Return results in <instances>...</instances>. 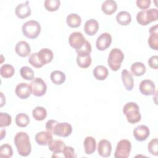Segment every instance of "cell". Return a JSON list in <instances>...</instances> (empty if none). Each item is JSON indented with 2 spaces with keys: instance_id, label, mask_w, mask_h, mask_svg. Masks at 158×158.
Instances as JSON below:
<instances>
[{
  "instance_id": "cell-1",
  "label": "cell",
  "mask_w": 158,
  "mask_h": 158,
  "mask_svg": "<svg viewBox=\"0 0 158 158\" xmlns=\"http://www.w3.org/2000/svg\"><path fill=\"white\" fill-rule=\"evenodd\" d=\"M14 142L19 155L23 157L30 155L31 151V146L29 136L27 133L23 131L18 132L14 137Z\"/></svg>"
},
{
  "instance_id": "cell-2",
  "label": "cell",
  "mask_w": 158,
  "mask_h": 158,
  "mask_svg": "<svg viewBox=\"0 0 158 158\" xmlns=\"http://www.w3.org/2000/svg\"><path fill=\"white\" fill-rule=\"evenodd\" d=\"M123 112L130 123L134 124L141 120V115L139 112V107L135 102H129L125 104L123 108Z\"/></svg>"
},
{
  "instance_id": "cell-3",
  "label": "cell",
  "mask_w": 158,
  "mask_h": 158,
  "mask_svg": "<svg viewBox=\"0 0 158 158\" xmlns=\"http://www.w3.org/2000/svg\"><path fill=\"white\" fill-rule=\"evenodd\" d=\"M157 19L158 10L156 8L142 10L136 15V21L141 25H147L152 22L156 21Z\"/></svg>"
},
{
  "instance_id": "cell-4",
  "label": "cell",
  "mask_w": 158,
  "mask_h": 158,
  "mask_svg": "<svg viewBox=\"0 0 158 158\" xmlns=\"http://www.w3.org/2000/svg\"><path fill=\"white\" fill-rule=\"evenodd\" d=\"M24 36L30 39L36 38L41 32V25L36 20H31L25 22L22 27Z\"/></svg>"
},
{
  "instance_id": "cell-5",
  "label": "cell",
  "mask_w": 158,
  "mask_h": 158,
  "mask_svg": "<svg viewBox=\"0 0 158 158\" xmlns=\"http://www.w3.org/2000/svg\"><path fill=\"white\" fill-rule=\"evenodd\" d=\"M124 59L123 52L118 48L112 49L108 57L107 64L112 71H117L121 67L122 62Z\"/></svg>"
},
{
  "instance_id": "cell-6",
  "label": "cell",
  "mask_w": 158,
  "mask_h": 158,
  "mask_svg": "<svg viewBox=\"0 0 158 158\" xmlns=\"http://www.w3.org/2000/svg\"><path fill=\"white\" fill-rule=\"evenodd\" d=\"M131 149V144L128 139H121L117 144L115 151V158H127Z\"/></svg>"
},
{
  "instance_id": "cell-7",
  "label": "cell",
  "mask_w": 158,
  "mask_h": 158,
  "mask_svg": "<svg viewBox=\"0 0 158 158\" xmlns=\"http://www.w3.org/2000/svg\"><path fill=\"white\" fill-rule=\"evenodd\" d=\"M30 86L31 93L37 97L43 96L47 90L46 84L41 78L36 77L33 78Z\"/></svg>"
},
{
  "instance_id": "cell-8",
  "label": "cell",
  "mask_w": 158,
  "mask_h": 158,
  "mask_svg": "<svg viewBox=\"0 0 158 158\" xmlns=\"http://www.w3.org/2000/svg\"><path fill=\"white\" fill-rule=\"evenodd\" d=\"M86 41L83 35L78 31L72 33L69 37V43L75 51L80 49L85 44Z\"/></svg>"
},
{
  "instance_id": "cell-9",
  "label": "cell",
  "mask_w": 158,
  "mask_h": 158,
  "mask_svg": "<svg viewBox=\"0 0 158 158\" xmlns=\"http://www.w3.org/2000/svg\"><path fill=\"white\" fill-rule=\"evenodd\" d=\"M72 132V125L67 122L57 123L52 131V134L60 136V137H67Z\"/></svg>"
},
{
  "instance_id": "cell-10",
  "label": "cell",
  "mask_w": 158,
  "mask_h": 158,
  "mask_svg": "<svg viewBox=\"0 0 158 158\" xmlns=\"http://www.w3.org/2000/svg\"><path fill=\"white\" fill-rule=\"evenodd\" d=\"M112 43V36L110 33L105 32L101 34L96 40V46L99 51L107 49Z\"/></svg>"
},
{
  "instance_id": "cell-11",
  "label": "cell",
  "mask_w": 158,
  "mask_h": 158,
  "mask_svg": "<svg viewBox=\"0 0 158 158\" xmlns=\"http://www.w3.org/2000/svg\"><path fill=\"white\" fill-rule=\"evenodd\" d=\"M139 89L140 92L145 96L154 95L156 93L154 83L148 79L143 80L140 82Z\"/></svg>"
},
{
  "instance_id": "cell-12",
  "label": "cell",
  "mask_w": 158,
  "mask_h": 158,
  "mask_svg": "<svg viewBox=\"0 0 158 158\" xmlns=\"http://www.w3.org/2000/svg\"><path fill=\"white\" fill-rule=\"evenodd\" d=\"M112 145L107 139H101L98 144V154L102 157H109L111 154Z\"/></svg>"
},
{
  "instance_id": "cell-13",
  "label": "cell",
  "mask_w": 158,
  "mask_h": 158,
  "mask_svg": "<svg viewBox=\"0 0 158 158\" xmlns=\"http://www.w3.org/2000/svg\"><path fill=\"white\" fill-rule=\"evenodd\" d=\"M149 129L146 125H138L133 130V136L138 141H145L149 136Z\"/></svg>"
},
{
  "instance_id": "cell-14",
  "label": "cell",
  "mask_w": 158,
  "mask_h": 158,
  "mask_svg": "<svg viewBox=\"0 0 158 158\" xmlns=\"http://www.w3.org/2000/svg\"><path fill=\"white\" fill-rule=\"evenodd\" d=\"M28 3L29 2L27 1L24 3H20L17 5L15 9V13L17 17L23 19L29 17L31 15V10Z\"/></svg>"
},
{
  "instance_id": "cell-15",
  "label": "cell",
  "mask_w": 158,
  "mask_h": 158,
  "mask_svg": "<svg viewBox=\"0 0 158 158\" xmlns=\"http://www.w3.org/2000/svg\"><path fill=\"white\" fill-rule=\"evenodd\" d=\"M149 36L148 44L149 47L154 50H158V25L156 24L149 28Z\"/></svg>"
},
{
  "instance_id": "cell-16",
  "label": "cell",
  "mask_w": 158,
  "mask_h": 158,
  "mask_svg": "<svg viewBox=\"0 0 158 158\" xmlns=\"http://www.w3.org/2000/svg\"><path fill=\"white\" fill-rule=\"evenodd\" d=\"M16 95L20 99H27L28 98L31 93V89L30 85L27 83H19L15 89Z\"/></svg>"
},
{
  "instance_id": "cell-17",
  "label": "cell",
  "mask_w": 158,
  "mask_h": 158,
  "mask_svg": "<svg viewBox=\"0 0 158 158\" xmlns=\"http://www.w3.org/2000/svg\"><path fill=\"white\" fill-rule=\"evenodd\" d=\"M35 139L36 143L41 146L48 145V144L53 139L52 135L48 131H41L36 134Z\"/></svg>"
},
{
  "instance_id": "cell-18",
  "label": "cell",
  "mask_w": 158,
  "mask_h": 158,
  "mask_svg": "<svg viewBox=\"0 0 158 158\" xmlns=\"http://www.w3.org/2000/svg\"><path fill=\"white\" fill-rule=\"evenodd\" d=\"M77 57V63L82 69H86L91 64V57L90 53L86 52H78Z\"/></svg>"
},
{
  "instance_id": "cell-19",
  "label": "cell",
  "mask_w": 158,
  "mask_h": 158,
  "mask_svg": "<svg viewBox=\"0 0 158 158\" xmlns=\"http://www.w3.org/2000/svg\"><path fill=\"white\" fill-rule=\"evenodd\" d=\"M15 51L19 56L24 57L30 55L31 52V48L27 42L20 41L17 43Z\"/></svg>"
},
{
  "instance_id": "cell-20",
  "label": "cell",
  "mask_w": 158,
  "mask_h": 158,
  "mask_svg": "<svg viewBox=\"0 0 158 158\" xmlns=\"http://www.w3.org/2000/svg\"><path fill=\"white\" fill-rule=\"evenodd\" d=\"M121 78L123 85L127 91H131L134 86V79L132 74L127 70H123L121 73Z\"/></svg>"
},
{
  "instance_id": "cell-21",
  "label": "cell",
  "mask_w": 158,
  "mask_h": 158,
  "mask_svg": "<svg viewBox=\"0 0 158 158\" xmlns=\"http://www.w3.org/2000/svg\"><path fill=\"white\" fill-rule=\"evenodd\" d=\"M99 23L96 19H91L88 20L84 25V30L86 34L89 36L94 35L98 31Z\"/></svg>"
},
{
  "instance_id": "cell-22",
  "label": "cell",
  "mask_w": 158,
  "mask_h": 158,
  "mask_svg": "<svg viewBox=\"0 0 158 158\" xmlns=\"http://www.w3.org/2000/svg\"><path fill=\"white\" fill-rule=\"evenodd\" d=\"M38 56L41 62L45 65L52 61L54 57L52 51L48 48H43L38 52Z\"/></svg>"
},
{
  "instance_id": "cell-23",
  "label": "cell",
  "mask_w": 158,
  "mask_h": 158,
  "mask_svg": "<svg viewBox=\"0 0 158 158\" xmlns=\"http://www.w3.org/2000/svg\"><path fill=\"white\" fill-rule=\"evenodd\" d=\"M83 146L85 152L88 155L92 154L94 152L96 148V142L95 139L90 136L86 137L83 142Z\"/></svg>"
},
{
  "instance_id": "cell-24",
  "label": "cell",
  "mask_w": 158,
  "mask_h": 158,
  "mask_svg": "<svg viewBox=\"0 0 158 158\" xmlns=\"http://www.w3.org/2000/svg\"><path fill=\"white\" fill-rule=\"evenodd\" d=\"M117 3L115 1L113 0L104 1L101 6L102 11L107 15H111L114 14L117 10Z\"/></svg>"
},
{
  "instance_id": "cell-25",
  "label": "cell",
  "mask_w": 158,
  "mask_h": 158,
  "mask_svg": "<svg viewBox=\"0 0 158 158\" xmlns=\"http://www.w3.org/2000/svg\"><path fill=\"white\" fill-rule=\"evenodd\" d=\"M66 145L62 140H52L49 144H48V148L49 149L53 152L52 156L54 154H61L64 148Z\"/></svg>"
},
{
  "instance_id": "cell-26",
  "label": "cell",
  "mask_w": 158,
  "mask_h": 158,
  "mask_svg": "<svg viewBox=\"0 0 158 158\" xmlns=\"http://www.w3.org/2000/svg\"><path fill=\"white\" fill-rule=\"evenodd\" d=\"M93 73L94 78L98 80H104L109 74L107 69L102 65H97L93 69Z\"/></svg>"
},
{
  "instance_id": "cell-27",
  "label": "cell",
  "mask_w": 158,
  "mask_h": 158,
  "mask_svg": "<svg viewBox=\"0 0 158 158\" xmlns=\"http://www.w3.org/2000/svg\"><path fill=\"white\" fill-rule=\"evenodd\" d=\"M66 22L68 26L71 28H78L81 23V19L77 14L72 13L67 15Z\"/></svg>"
},
{
  "instance_id": "cell-28",
  "label": "cell",
  "mask_w": 158,
  "mask_h": 158,
  "mask_svg": "<svg viewBox=\"0 0 158 158\" xmlns=\"http://www.w3.org/2000/svg\"><path fill=\"white\" fill-rule=\"evenodd\" d=\"M116 20L120 25L126 26L131 22V16L128 12L122 10L117 14Z\"/></svg>"
},
{
  "instance_id": "cell-29",
  "label": "cell",
  "mask_w": 158,
  "mask_h": 158,
  "mask_svg": "<svg viewBox=\"0 0 158 158\" xmlns=\"http://www.w3.org/2000/svg\"><path fill=\"white\" fill-rule=\"evenodd\" d=\"M130 70L133 75L136 77H139L145 73L146 69L144 64L142 62H136L131 65Z\"/></svg>"
},
{
  "instance_id": "cell-30",
  "label": "cell",
  "mask_w": 158,
  "mask_h": 158,
  "mask_svg": "<svg viewBox=\"0 0 158 158\" xmlns=\"http://www.w3.org/2000/svg\"><path fill=\"white\" fill-rule=\"evenodd\" d=\"M52 82L57 85L62 84L65 80V74L60 70L52 71L50 75Z\"/></svg>"
},
{
  "instance_id": "cell-31",
  "label": "cell",
  "mask_w": 158,
  "mask_h": 158,
  "mask_svg": "<svg viewBox=\"0 0 158 158\" xmlns=\"http://www.w3.org/2000/svg\"><path fill=\"white\" fill-rule=\"evenodd\" d=\"M32 115L36 120L42 121L46 117L47 111L43 107L37 106L33 110Z\"/></svg>"
},
{
  "instance_id": "cell-32",
  "label": "cell",
  "mask_w": 158,
  "mask_h": 158,
  "mask_svg": "<svg viewBox=\"0 0 158 158\" xmlns=\"http://www.w3.org/2000/svg\"><path fill=\"white\" fill-rule=\"evenodd\" d=\"M15 121L18 127L24 128L28 125L30 123V118L26 114L20 113L16 115Z\"/></svg>"
},
{
  "instance_id": "cell-33",
  "label": "cell",
  "mask_w": 158,
  "mask_h": 158,
  "mask_svg": "<svg viewBox=\"0 0 158 158\" xmlns=\"http://www.w3.org/2000/svg\"><path fill=\"white\" fill-rule=\"evenodd\" d=\"M15 72L14 67L10 64H6L2 65L0 68V74L2 77L8 78L12 77Z\"/></svg>"
},
{
  "instance_id": "cell-34",
  "label": "cell",
  "mask_w": 158,
  "mask_h": 158,
  "mask_svg": "<svg viewBox=\"0 0 158 158\" xmlns=\"http://www.w3.org/2000/svg\"><path fill=\"white\" fill-rule=\"evenodd\" d=\"M13 155V149L9 144H4L0 146V157L10 158Z\"/></svg>"
},
{
  "instance_id": "cell-35",
  "label": "cell",
  "mask_w": 158,
  "mask_h": 158,
  "mask_svg": "<svg viewBox=\"0 0 158 158\" xmlns=\"http://www.w3.org/2000/svg\"><path fill=\"white\" fill-rule=\"evenodd\" d=\"M44 5L47 10L49 12H54L57 10L60 5L59 0H46Z\"/></svg>"
},
{
  "instance_id": "cell-36",
  "label": "cell",
  "mask_w": 158,
  "mask_h": 158,
  "mask_svg": "<svg viewBox=\"0 0 158 158\" xmlns=\"http://www.w3.org/2000/svg\"><path fill=\"white\" fill-rule=\"evenodd\" d=\"M20 74L26 80H31L34 77L33 70L27 66H23L20 69Z\"/></svg>"
},
{
  "instance_id": "cell-37",
  "label": "cell",
  "mask_w": 158,
  "mask_h": 158,
  "mask_svg": "<svg viewBox=\"0 0 158 158\" xmlns=\"http://www.w3.org/2000/svg\"><path fill=\"white\" fill-rule=\"evenodd\" d=\"M28 62L35 68H41L44 65L38 58V52H33L28 57Z\"/></svg>"
},
{
  "instance_id": "cell-38",
  "label": "cell",
  "mask_w": 158,
  "mask_h": 158,
  "mask_svg": "<svg viewBox=\"0 0 158 158\" xmlns=\"http://www.w3.org/2000/svg\"><path fill=\"white\" fill-rule=\"evenodd\" d=\"M11 116L7 113H0V127L1 128L8 127L11 124Z\"/></svg>"
},
{
  "instance_id": "cell-39",
  "label": "cell",
  "mask_w": 158,
  "mask_h": 158,
  "mask_svg": "<svg viewBox=\"0 0 158 158\" xmlns=\"http://www.w3.org/2000/svg\"><path fill=\"white\" fill-rule=\"evenodd\" d=\"M148 149L149 153L152 155L157 156L158 155V140L157 138H154L151 139L148 145Z\"/></svg>"
},
{
  "instance_id": "cell-40",
  "label": "cell",
  "mask_w": 158,
  "mask_h": 158,
  "mask_svg": "<svg viewBox=\"0 0 158 158\" xmlns=\"http://www.w3.org/2000/svg\"><path fill=\"white\" fill-rule=\"evenodd\" d=\"M62 154L63 156L66 158H73L76 157L75 155L74 149L71 146H65L63 149Z\"/></svg>"
},
{
  "instance_id": "cell-41",
  "label": "cell",
  "mask_w": 158,
  "mask_h": 158,
  "mask_svg": "<svg viewBox=\"0 0 158 158\" xmlns=\"http://www.w3.org/2000/svg\"><path fill=\"white\" fill-rule=\"evenodd\" d=\"M137 6L143 10H146L151 4V1L150 0H137L136 2Z\"/></svg>"
},
{
  "instance_id": "cell-42",
  "label": "cell",
  "mask_w": 158,
  "mask_h": 158,
  "mask_svg": "<svg viewBox=\"0 0 158 158\" xmlns=\"http://www.w3.org/2000/svg\"><path fill=\"white\" fill-rule=\"evenodd\" d=\"M158 57L157 56H152L148 60V64L149 67L154 69H157L158 68V63H157Z\"/></svg>"
},
{
  "instance_id": "cell-43",
  "label": "cell",
  "mask_w": 158,
  "mask_h": 158,
  "mask_svg": "<svg viewBox=\"0 0 158 158\" xmlns=\"http://www.w3.org/2000/svg\"><path fill=\"white\" fill-rule=\"evenodd\" d=\"M58 123L57 120H49L46 123V128L47 131L51 132V133H52V131L54 128L55 125Z\"/></svg>"
},
{
  "instance_id": "cell-44",
  "label": "cell",
  "mask_w": 158,
  "mask_h": 158,
  "mask_svg": "<svg viewBox=\"0 0 158 158\" xmlns=\"http://www.w3.org/2000/svg\"><path fill=\"white\" fill-rule=\"evenodd\" d=\"M6 135V130L4 129H1V140H2L4 136Z\"/></svg>"
}]
</instances>
